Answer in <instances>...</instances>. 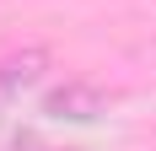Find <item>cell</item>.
<instances>
[{"instance_id": "6da1fadb", "label": "cell", "mask_w": 156, "mask_h": 151, "mask_svg": "<svg viewBox=\"0 0 156 151\" xmlns=\"http://www.w3.org/2000/svg\"><path fill=\"white\" fill-rule=\"evenodd\" d=\"M43 113L48 119H65V124H92L108 113V97L92 87V81H65L43 97Z\"/></svg>"}, {"instance_id": "7a4b0ae2", "label": "cell", "mask_w": 156, "mask_h": 151, "mask_svg": "<svg viewBox=\"0 0 156 151\" xmlns=\"http://www.w3.org/2000/svg\"><path fill=\"white\" fill-rule=\"evenodd\" d=\"M48 70V49H16V54H5L0 60V103H11V97H22L27 87H38Z\"/></svg>"}]
</instances>
